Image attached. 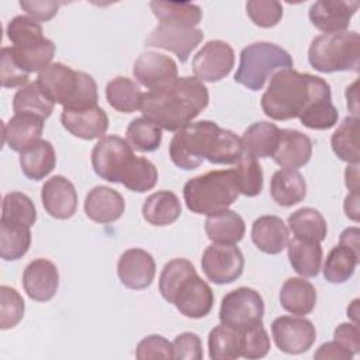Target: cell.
I'll return each instance as SVG.
<instances>
[{
	"label": "cell",
	"mask_w": 360,
	"mask_h": 360,
	"mask_svg": "<svg viewBox=\"0 0 360 360\" xmlns=\"http://www.w3.org/2000/svg\"><path fill=\"white\" fill-rule=\"evenodd\" d=\"M270 350V338L263 322L239 332V352L245 359H262Z\"/></svg>",
	"instance_id": "7dc6e473"
},
{
	"label": "cell",
	"mask_w": 360,
	"mask_h": 360,
	"mask_svg": "<svg viewBox=\"0 0 360 360\" xmlns=\"http://www.w3.org/2000/svg\"><path fill=\"white\" fill-rule=\"evenodd\" d=\"M357 8L359 1L319 0L309 7L308 17L312 25L325 34L343 32Z\"/></svg>",
	"instance_id": "ac0fdd59"
},
{
	"label": "cell",
	"mask_w": 360,
	"mask_h": 360,
	"mask_svg": "<svg viewBox=\"0 0 360 360\" xmlns=\"http://www.w3.org/2000/svg\"><path fill=\"white\" fill-rule=\"evenodd\" d=\"M333 338L338 343L345 346L353 354L359 353L360 349V330L357 323H340L335 332Z\"/></svg>",
	"instance_id": "9f6ffc18"
},
{
	"label": "cell",
	"mask_w": 360,
	"mask_h": 360,
	"mask_svg": "<svg viewBox=\"0 0 360 360\" xmlns=\"http://www.w3.org/2000/svg\"><path fill=\"white\" fill-rule=\"evenodd\" d=\"M312 155V142L308 135L285 128L280 129V139L274 153L273 160L284 169H298L305 166Z\"/></svg>",
	"instance_id": "7402d4cb"
},
{
	"label": "cell",
	"mask_w": 360,
	"mask_h": 360,
	"mask_svg": "<svg viewBox=\"0 0 360 360\" xmlns=\"http://www.w3.org/2000/svg\"><path fill=\"white\" fill-rule=\"evenodd\" d=\"M202 38L204 32L200 28L184 22L160 21L145 39V45L170 51L181 63H184Z\"/></svg>",
	"instance_id": "30bf717a"
},
{
	"label": "cell",
	"mask_w": 360,
	"mask_h": 360,
	"mask_svg": "<svg viewBox=\"0 0 360 360\" xmlns=\"http://www.w3.org/2000/svg\"><path fill=\"white\" fill-rule=\"evenodd\" d=\"M22 287L34 301L45 302L52 300L59 287L56 266L42 257L30 262L22 273Z\"/></svg>",
	"instance_id": "d6986e66"
},
{
	"label": "cell",
	"mask_w": 360,
	"mask_h": 360,
	"mask_svg": "<svg viewBox=\"0 0 360 360\" xmlns=\"http://www.w3.org/2000/svg\"><path fill=\"white\" fill-rule=\"evenodd\" d=\"M357 315H359V300H353V302L347 307V316H350L353 323H357Z\"/></svg>",
	"instance_id": "6125c7cd"
},
{
	"label": "cell",
	"mask_w": 360,
	"mask_h": 360,
	"mask_svg": "<svg viewBox=\"0 0 360 360\" xmlns=\"http://www.w3.org/2000/svg\"><path fill=\"white\" fill-rule=\"evenodd\" d=\"M127 142L138 152H153L162 143V128L153 121L139 117L129 122L127 128Z\"/></svg>",
	"instance_id": "ab89813d"
},
{
	"label": "cell",
	"mask_w": 360,
	"mask_h": 360,
	"mask_svg": "<svg viewBox=\"0 0 360 360\" xmlns=\"http://www.w3.org/2000/svg\"><path fill=\"white\" fill-rule=\"evenodd\" d=\"M25 302L20 292L8 285L0 287V328H14L24 316Z\"/></svg>",
	"instance_id": "c3c4849f"
},
{
	"label": "cell",
	"mask_w": 360,
	"mask_h": 360,
	"mask_svg": "<svg viewBox=\"0 0 360 360\" xmlns=\"http://www.w3.org/2000/svg\"><path fill=\"white\" fill-rule=\"evenodd\" d=\"M270 195L281 207H292L307 195V181L297 169H280L270 181Z\"/></svg>",
	"instance_id": "484cf974"
},
{
	"label": "cell",
	"mask_w": 360,
	"mask_h": 360,
	"mask_svg": "<svg viewBox=\"0 0 360 360\" xmlns=\"http://www.w3.org/2000/svg\"><path fill=\"white\" fill-rule=\"evenodd\" d=\"M245 229L243 218L232 210L221 211L205 219L207 238L214 243L236 245L243 239Z\"/></svg>",
	"instance_id": "f546056e"
},
{
	"label": "cell",
	"mask_w": 360,
	"mask_h": 360,
	"mask_svg": "<svg viewBox=\"0 0 360 360\" xmlns=\"http://www.w3.org/2000/svg\"><path fill=\"white\" fill-rule=\"evenodd\" d=\"M264 302L262 295L249 287H239L222 297L219 307L221 323L240 332L262 323Z\"/></svg>",
	"instance_id": "9c48e42d"
},
{
	"label": "cell",
	"mask_w": 360,
	"mask_h": 360,
	"mask_svg": "<svg viewBox=\"0 0 360 360\" xmlns=\"http://www.w3.org/2000/svg\"><path fill=\"white\" fill-rule=\"evenodd\" d=\"M37 83L53 104H60L63 108L84 110L97 105L96 80L60 62L51 63L39 72Z\"/></svg>",
	"instance_id": "3957f363"
},
{
	"label": "cell",
	"mask_w": 360,
	"mask_h": 360,
	"mask_svg": "<svg viewBox=\"0 0 360 360\" xmlns=\"http://www.w3.org/2000/svg\"><path fill=\"white\" fill-rule=\"evenodd\" d=\"M280 139V128L269 121L248 127L240 138L243 152L253 158H271Z\"/></svg>",
	"instance_id": "f1b7e54d"
},
{
	"label": "cell",
	"mask_w": 360,
	"mask_h": 360,
	"mask_svg": "<svg viewBox=\"0 0 360 360\" xmlns=\"http://www.w3.org/2000/svg\"><path fill=\"white\" fill-rule=\"evenodd\" d=\"M245 259L236 245L211 243L201 257L205 277L215 284H229L242 276Z\"/></svg>",
	"instance_id": "7c38bea8"
},
{
	"label": "cell",
	"mask_w": 360,
	"mask_h": 360,
	"mask_svg": "<svg viewBox=\"0 0 360 360\" xmlns=\"http://www.w3.org/2000/svg\"><path fill=\"white\" fill-rule=\"evenodd\" d=\"M308 62L321 73L359 72V34L356 31H343L315 37L308 48Z\"/></svg>",
	"instance_id": "8992f818"
},
{
	"label": "cell",
	"mask_w": 360,
	"mask_h": 360,
	"mask_svg": "<svg viewBox=\"0 0 360 360\" xmlns=\"http://www.w3.org/2000/svg\"><path fill=\"white\" fill-rule=\"evenodd\" d=\"M28 75L24 72L13 56L11 46L1 48L0 53V82L6 89L22 87L28 83Z\"/></svg>",
	"instance_id": "816d5d0a"
},
{
	"label": "cell",
	"mask_w": 360,
	"mask_h": 360,
	"mask_svg": "<svg viewBox=\"0 0 360 360\" xmlns=\"http://www.w3.org/2000/svg\"><path fill=\"white\" fill-rule=\"evenodd\" d=\"M170 304H174L181 315L200 319L211 312L214 307V292L197 271H194L179 284Z\"/></svg>",
	"instance_id": "9a60e30c"
},
{
	"label": "cell",
	"mask_w": 360,
	"mask_h": 360,
	"mask_svg": "<svg viewBox=\"0 0 360 360\" xmlns=\"http://www.w3.org/2000/svg\"><path fill=\"white\" fill-rule=\"evenodd\" d=\"M345 180H346V187L349 188V191H359V163L349 165L346 167Z\"/></svg>",
	"instance_id": "94428289"
},
{
	"label": "cell",
	"mask_w": 360,
	"mask_h": 360,
	"mask_svg": "<svg viewBox=\"0 0 360 360\" xmlns=\"http://www.w3.org/2000/svg\"><path fill=\"white\" fill-rule=\"evenodd\" d=\"M208 101L205 84L197 77L183 76L160 89L143 93L141 111L162 129L176 132L198 117Z\"/></svg>",
	"instance_id": "6da1fadb"
},
{
	"label": "cell",
	"mask_w": 360,
	"mask_h": 360,
	"mask_svg": "<svg viewBox=\"0 0 360 360\" xmlns=\"http://www.w3.org/2000/svg\"><path fill=\"white\" fill-rule=\"evenodd\" d=\"M287 255L292 269L302 277H316L322 264L321 242L304 240L294 238L288 239Z\"/></svg>",
	"instance_id": "4dcf8cb0"
},
{
	"label": "cell",
	"mask_w": 360,
	"mask_h": 360,
	"mask_svg": "<svg viewBox=\"0 0 360 360\" xmlns=\"http://www.w3.org/2000/svg\"><path fill=\"white\" fill-rule=\"evenodd\" d=\"M132 156V148L125 139L118 135H104L91 150V166L103 180L120 183Z\"/></svg>",
	"instance_id": "8fae6325"
},
{
	"label": "cell",
	"mask_w": 360,
	"mask_h": 360,
	"mask_svg": "<svg viewBox=\"0 0 360 360\" xmlns=\"http://www.w3.org/2000/svg\"><path fill=\"white\" fill-rule=\"evenodd\" d=\"M105 98L114 110L129 114L141 110L143 93L134 80L125 76H117L107 83Z\"/></svg>",
	"instance_id": "d6a6232c"
},
{
	"label": "cell",
	"mask_w": 360,
	"mask_h": 360,
	"mask_svg": "<svg viewBox=\"0 0 360 360\" xmlns=\"http://www.w3.org/2000/svg\"><path fill=\"white\" fill-rule=\"evenodd\" d=\"M173 359L176 360H201L202 345L198 335L193 332H184L174 338L173 343Z\"/></svg>",
	"instance_id": "db71d44e"
},
{
	"label": "cell",
	"mask_w": 360,
	"mask_h": 360,
	"mask_svg": "<svg viewBox=\"0 0 360 360\" xmlns=\"http://www.w3.org/2000/svg\"><path fill=\"white\" fill-rule=\"evenodd\" d=\"M11 41L13 56L18 66L27 72H42L48 68L55 55V44L44 37V31L37 20L27 15H15L6 28Z\"/></svg>",
	"instance_id": "5b68a950"
},
{
	"label": "cell",
	"mask_w": 360,
	"mask_h": 360,
	"mask_svg": "<svg viewBox=\"0 0 360 360\" xmlns=\"http://www.w3.org/2000/svg\"><path fill=\"white\" fill-rule=\"evenodd\" d=\"M125 210L124 197L107 186L93 187L84 200L86 215L97 224H111L121 218Z\"/></svg>",
	"instance_id": "603a6c76"
},
{
	"label": "cell",
	"mask_w": 360,
	"mask_h": 360,
	"mask_svg": "<svg viewBox=\"0 0 360 360\" xmlns=\"http://www.w3.org/2000/svg\"><path fill=\"white\" fill-rule=\"evenodd\" d=\"M246 13L253 24L262 28H271L283 17V6L276 0H249Z\"/></svg>",
	"instance_id": "f907efd6"
},
{
	"label": "cell",
	"mask_w": 360,
	"mask_h": 360,
	"mask_svg": "<svg viewBox=\"0 0 360 360\" xmlns=\"http://www.w3.org/2000/svg\"><path fill=\"white\" fill-rule=\"evenodd\" d=\"M53 103L44 94L39 84L28 82L17 90L13 98V110L15 114H31L41 120H48L53 111Z\"/></svg>",
	"instance_id": "d590c367"
},
{
	"label": "cell",
	"mask_w": 360,
	"mask_h": 360,
	"mask_svg": "<svg viewBox=\"0 0 360 360\" xmlns=\"http://www.w3.org/2000/svg\"><path fill=\"white\" fill-rule=\"evenodd\" d=\"M235 63L232 46L221 39H211L194 55L193 72L200 82H219L226 77Z\"/></svg>",
	"instance_id": "5bb4252c"
},
{
	"label": "cell",
	"mask_w": 360,
	"mask_h": 360,
	"mask_svg": "<svg viewBox=\"0 0 360 360\" xmlns=\"http://www.w3.org/2000/svg\"><path fill=\"white\" fill-rule=\"evenodd\" d=\"M60 122L68 132L84 141L103 138L108 129V117L98 105L84 110L63 108Z\"/></svg>",
	"instance_id": "44dd1931"
},
{
	"label": "cell",
	"mask_w": 360,
	"mask_h": 360,
	"mask_svg": "<svg viewBox=\"0 0 360 360\" xmlns=\"http://www.w3.org/2000/svg\"><path fill=\"white\" fill-rule=\"evenodd\" d=\"M208 354L212 360H235L240 357L239 332L221 323L208 335Z\"/></svg>",
	"instance_id": "60d3db41"
},
{
	"label": "cell",
	"mask_w": 360,
	"mask_h": 360,
	"mask_svg": "<svg viewBox=\"0 0 360 360\" xmlns=\"http://www.w3.org/2000/svg\"><path fill=\"white\" fill-rule=\"evenodd\" d=\"M252 242L267 255H278L287 248L288 229L284 221L276 215H262L252 225Z\"/></svg>",
	"instance_id": "cb8c5ba5"
},
{
	"label": "cell",
	"mask_w": 360,
	"mask_h": 360,
	"mask_svg": "<svg viewBox=\"0 0 360 360\" xmlns=\"http://www.w3.org/2000/svg\"><path fill=\"white\" fill-rule=\"evenodd\" d=\"M31 245V228L0 224V256L6 262L21 259Z\"/></svg>",
	"instance_id": "7bdbcfd3"
},
{
	"label": "cell",
	"mask_w": 360,
	"mask_h": 360,
	"mask_svg": "<svg viewBox=\"0 0 360 360\" xmlns=\"http://www.w3.org/2000/svg\"><path fill=\"white\" fill-rule=\"evenodd\" d=\"M242 155L243 148L240 138L236 136L235 132L221 128L217 135L212 152L207 160L214 165H233L240 159Z\"/></svg>",
	"instance_id": "bcb514c9"
},
{
	"label": "cell",
	"mask_w": 360,
	"mask_h": 360,
	"mask_svg": "<svg viewBox=\"0 0 360 360\" xmlns=\"http://www.w3.org/2000/svg\"><path fill=\"white\" fill-rule=\"evenodd\" d=\"M287 222L294 238L314 242H322L326 238V221L322 214L315 208L302 207L294 211L288 217Z\"/></svg>",
	"instance_id": "e575fe53"
},
{
	"label": "cell",
	"mask_w": 360,
	"mask_h": 360,
	"mask_svg": "<svg viewBox=\"0 0 360 360\" xmlns=\"http://www.w3.org/2000/svg\"><path fill=\"white\" fill-rule=\"evenodd\" d=\"M60 1L53 0H21L20 7L31 15V18L38 21H48L58 14Z\"/></svg>",
	"instance_id": "11a10c76"
},
{
	"label": "cell",
	"mask_w": 360,
	"mask_h": 360,
	"mask_svg": "<svg viewBox=\"0 0 360 360\" xmlns=\"http://www.w3.org/2000/svg\"><path fill=\"white\" fill-rule=\"evenodd\" d=\"M360 253L353 250L352 248L339 243L328 253L323 263V277L326 281L332 284H342L347 281L353 273L356 266L359 264Z\"/></svg>",
	"instance_id": "836d02e7"
},
{
	"label": "cell",
	"mask_w": 360,
	"mask_h": 360,
	"mask_svg": "<svg viewBox=\"0 0 360 360\" xmlns=\"http://www.w3.org/2000/svg\"><path fill=\"white\" fill-rule=\"evenodd\" d=\"M150 10L159 21L184 22L191 27L200 24L202 11L200 6L187 1H150Z\"/></svg>",
	"instance_id": "b9f144b4"
},
{
	"label": "cell",
	"mask_w": 360,
	"mask_h": 360,
	"mask_svg": "<svg viewBox=\"0 0 360 360\" xmlns=\"http://www.w3.org/2000/svg\"><path fill=\"white\" fill-rule=\"evenodd\" d=\"M239 191L246 197H256L263 188V172L256 158L243 152L235 167Z\"/></svg>",
	"instance_id": "ee69618b"
},
{
	"label": "cell",
	"mask_w": 360,
	"mask_h": 360,
	"mask_svg": "<svg viewBox=\"0 0 360 360\" xmlns=\"http://www.w3.org/2000/svg\"><path fill=\"white\" fill-rule=\"evenodd\" d=\"M194 271H195L194 264L184 257H176V259L169 260L163 266L160 277H159V291H160L162 297L167 302H170L179 284L186 277L193 274Z\"/></svg>",
	"instance_id": "f6af8a7d"
},
{
	"label": "cell",
	"mask_w": 360,
	"mask_h": 360,
	"mask_svg": "<svg viewBox=\"0 0 360 360\" xmlns=\"http://www.w3.org/2000/svg\"><path fill=\"white\" fill-rule=\"evenodd\" d=\"M181 204L179 197L169 190L150 194L142 205V215L146 222L155 226H166L179 219Z\"/></svg>",
	"instance_id": "1f68e13d"
},
{
	"label": "cell",
	"mask_w": 360,
	"mask_h": 360,
	"mask_svg": "<svg viewBox=\"0 0 360 360\" xmlns=\"http://www.w3.org/2000/svg\"><path fill=\"white\" fill-rule=\"evenodd\" d=\"M120 281L131 290L148 288L156 274V264L152 255L139 248L125 250L117 263Z\"/></svg>",
	"instance_id": "e0dca14e"
},
{
	"label": "cell",
	"mask_w": 360,
	"mask_h": 360,
	"mask_svg": "<svg viewBox=\"0 0 360 360\" xmlns=\"http://www.w3.org/2000/svg\"><path fill=\"white\" fill-rule=\"evenodd\" d=\"M35 221L37 210L32 200L27 194L21 191H11L4 195L0 224L31 228Z\"/></svg>",
	"instance_id": "74e56055"
},
{
	"label": "cell",
	"mask_w": 360,
	"mask_h": 360,
	"mask_svg": "<svg viewBox=\"0 0 360 360\" xmlns=\"http://www.w3.org/2000/svg\"><path fill=\"white\" fill-rule=\"evenodd\" d=\"M349 248H352L353 250L360 253V242H359V229L354 228H347L340 233V242Z\"/></svg>",
	"instance_id": "91938a15"
},
{
	"label": "cell",
	"mask_w": 360,
	"mask_h": 360,
	"mask_svg": "<svg viewBox=\"0 0 360 360\" xmlns=\"http://www.w3.org/2000/svg\"><path fill=\"white\" fill-rule=\"evenodd\" d=\"M291 55L271 42H255L240 51L235 82L252 91L262 90L267 79L281 69L292 68Z\"/></svg>",
	"instance_id": "52a82bcc"
},
{
	"label": "cell",
	"mask_w": 360,
	"mask_h": 360,
	"mask_svg": "<svg viewBox=\"0 0 360 360\" xmlns=\"http://www.w3.org/2000/svg\"><path fill=\"white\" fill-rule=\"evenodd\" d=\"M156 181H158L156 166L146 158L134 155L129 163L127 165L120 183L124 184L131 191L145 193L152 190Z\"/></svg>",
	"instance_id": "f35d334b"
},
{
	"label": "cell",
	"mask_w": 360,
	"mask_h": 360,
	"mask_svg": "<svg viewBox=\"0 0 360 360\" xmlns=\"http://www.w3.org/2000/svg\"><path fill=\"white\" fill-rule=\"evenodd\" d=\"M177 63L163 53L146 51L134 62V77L148 90L160 89L177 77Z\"/></svg>",
	"instance_id": "2e32d148"
},
{
	"label": "cell",
	"mask_w": 360,
	"mask_h": 360,
	"mask_svg": "<svg viewBox=\"0 0 360 360\" xmlns=\"http://www.w3.org/2000/svg\"><path fill=\"white\" fill-rule=\"evenodd\" d=\"M41 200L45 211L56 219H69L77 208V193L65 176H52L41 188Z\"/></svg>",
	"instance_id": "ffe728a7"
},
{
	"label": "cell",
	"mask_w": 360,
	"mask_h": 360,
	"mask_svg": "<svg viewBox=\"0 0 360 360\" xmlns=\"http://www.w3.org/2000/svg\"><path fill=\"white\" fill-rule=\"evenodd\" d=\"M239 183L235 169L212 170L187 180L183 197L194 214L214 215L228 210L239 197Z\"/></svg>",
	"instance_id": "277c9868"
},
{
	"label": "cell",
	"mask_w": 360,
	"mask_h": 360,
	"mask_svg": "<svg viewBox=\"0 0 360 360\" xmlns=\"http://www.w3.org/2000/svg\"><path fill=\"white\" fill-rule=\"evenodd\" d=\"M359 118L347 115L330 138L333 153L349 165L359 163Z\"/></svg>",
	"instance_id": "8d00e7d4"
},
{
	"label": "cell",
	"mask_w": 360,
	"mask_h": 360,
	"mask_svg": "<svg viewBox=\"0 0 360 360\" xmlns=\"http://www.w3.org/2000/svg\"><path fill=\"white\" fill-rule=\"evenodd\" d=\"M219 129L217 122L204 120L176 131L169 145L172 162L183 170L198 167L211 155Z\"/></svg>",
	"instance_id": "ba28073f"
},
{
	"label": "cell",
	"mask_w": 360,
	"mask_h": 360,
	"mask_svg": "<svg viewBox=\"0 0 360 360\" xmlns=\"http://www.w3.org/2000/svg\"><path fill=\"white\" fill-rule=\"evenodd\" d=\"M280 304L292 315H308L316 305V290L305 278L290 277L281 285Z\"/></svg>",
	"instance_id": "4316f807"
},
{
	"label": "cell",
	"mask_w": 360,
	"mask_h": 360,
	"mask_svg": "<svg viewBox=\"0 0 360 360\" xmlns=\"http://www.w3.org/2000/svg\"><path fill=\"white\" fill-rule=\"evenodd\" d=\"M304 127L309 129H329L338 124L339 112L332 100H325L308 107L300 117Z\"/></svg>",
	"instance_id": "681fc988"
},
{
	"label": "cell",
	"mask_w": 360,
	"mask_h": 360,
	"mask_svg": "<svg viewBox=\"0 0 360 360\" xmlns=\"http://www.w3.org/2000/svg\"><path fill=\"white\" fill-rule=\"evenodd\" d=\"M325 100H332L330 86L326 80L288 68L276 72L270 77L260 105L269 118L287 121L298 118L308 107Z\"/></svg>",
	"instance_id": "7a4b0ae2"
},
{
	"label": "cell",
	"mask_w": 360,
	"mask_h": 360,
	"mask_svg": "<svg viewBox=\"0 0 360 360\" xmlns=\"http://www.w3.org/2000/svg\"><path fill=\"white\" fill-rule=\"evenodd\" d=\"M271 335L276 346L281 352L300 354L305 353L315 343L316 329L307 318L283 315L273 321Z\"/></svg>",
	"instance_id": "4fadbf2b"
},
{
	"label": "cell",
	"mask_w": 360,
	"mask_h": 360,
	"mask_svg": "<svg viewBox=\"0 0 360 360\" xmlns=\"http://www.w3.org/2000/svg\"><path fill=\"white\" fill-rule=\"evenodd\" d=\"M135 357L139 360L173 359V347L166 338L160 335H149L138 343Z\"/></svg>",
	"instance_id": "f5cc1de1"
},
{
	"label": "cell",
	"mask_w": 360,
	"mask_h": 360,
	"mask_svg": "<svg viewBox=\"0 0 360 360\" xmlns=\"http://www.w3.org/2000/svg\"><path fill=\"white\" fill-rule=\"evenodd\" d=\"M44 132V120L31 114H14L3 122L4 143L14 152H22L34 142L39 141Z\"/></svg>",
	"instance_id": "d4e9b609"
},
{
	"label": "cell",
	"mask_w": 360,
	"mask_h": 360,
	"mask_svg": "<svg viewBox=\"0 0 360 360\" xmlns=\"http://www.w3.org/2000/svg\"><path fill=\"white\" fill-rule=\"evenodd\" d=\"M56 165V153L49 141L39 139L20 153V166L25 177L42 180Z\"/></svg>",
	"instance_id": "83f0119b"
},
{
	"label": "cell",
	"mask_w": 360,
	"mask_h": 360,
	"mask_svg": "<svg viewBox=\"0 0 360 360\" xmlns=\"http://www.w3.org/2000/svg\"><path fill=\"white\" fill-rule=\"evenodd\" d=\"M343 208H345L346 215L352 221H354V222L359 221V191H350L347 194V197L345 198Z\"/></svg>",
	"instance_id": "680465c9"
},
{
	"label": "cell",
	"mask_w": 360,
	"mask_h": 360,
	"mask_svg": "<svg viewBox=\"0 0 360 360\" xmlns=\"http://www.w3.org/2000/svg\"><path fill=\"white\" fill-rule=\"evenodd\" d=\"M354 354L347 350L345 346L333 342H326L318 347V350L314 353V359H322V360H350Z\"/></svg>",
	"instance_id": "6f0895ef"
}]
</instances>
